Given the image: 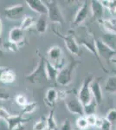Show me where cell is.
<instances>
[{"mask_svg": "<svg viewBox=\"0 0 116 130\" xmlns=\"http://www.w3.org/2000/svg\"><path fill=\"white\" fill-rule=\"evenodd\" d=\"M110 62H112V63H113V64H115V65H116V56H115L113 58H112Z\"/></svg>", "mask_w": 116, "mask_h": 130, "instance_id": "42", "label": "cell"}, {"mask_svg": "<svg viewBox=\"0 0 116 130\" xmlns=\"http://www.w3.org/2000/svg\"><path fill=\"white\" fill-rule=\"evenodd\" d=\"M16 80V73L9 68L0 67V82L3 83H12Z\"/></svg>", "mask_w": 116, "mask_h": 130, "instance_id": "16", "label": "cell"}, {"mask_svg": "<svg viewBox=\"0 0 116 130\" xmlns=\"http://www.w3.org/2000/svg\"><path fill=\"white\" fill-rule=\"evenodd\" d=\"M115 130H116V127H115Z\"/></svg>", "mask_w": 116, "mask_h": 130, "instance_id": "46", "label": "cell"}, {"mask_svg": "<svg viewBox=\"0 0 116 130\" xmlns=\"http://www.w3.org/2000/svg\"><path fill=\"white\" fill-rule=\"evenodd\" d=\"M57 93H58V100H66L67 94H68V92L66 90H59V91H57Z\"/></svg>", "mask_w": 116, "mask_h": 130, "instance_id": "39", "label": "cell"}, {"mask_svg": "<svg viewBox=\"0 0 116 130\" xmlns=\"http://www.w3.org/2000/svg\"><path fill=\"white\" fill-rule=\"evenodd\" d=\"M103 121H104V118H102V117L97 116V120H96V123H95V127H98V128H101V127H102V126Z\"/></svg>", "mask_w": 116, "mask_h": 130, "instance_id": "40", "label": "cell"}, {"mask_svg": "<svg viewBox=\"0 0 116 130\" xmlns=\"http://www.w3.org/2000/svg\"><path fill=\"white\" fill-rule=\"evenodd\" d=\"M15 101H16V102L18 105L23 107V108L28 104L26 97H25L24 95H18L16 96V98H15Z\"/></svg>", "mask_w": 116, "mask_h": 130, "instance_id": "32", "label": "cell"}, {"mask_svg": "<svg viewBox=\"0 0 116 130\" xmlns=\"http://www.w3.org/2000/svg\"><path fill=\"white\" fill-rule=\"evenodd\" d=\"M60 130H72V127H71V122L69 119H65L63 121L62 124L61 125Z\"/></svg>", "mask_w": 116, "mask_h": 130, "instance_id": "36", "label": "cell"}, {"mask_svg": "<svg viewBox=\"0 0 116 130\" xmlns=\"http://www.w3.org/2000/svg\"><path fill=\"white\" fill-rule=\"evenodd\" d=\"M36 21L34 17H31V16H24V18H23V21L21 23V26L20 28L22 29L23 30H29V28H31L32 26L36 25Z\"/></svg>", "mask_w": 116, "mask_h": 130, "instance_id": "24", "label": "cell"}, {"mask_svg": "<svg viewBox=\"0 0 116 130\" xmlns=\"http://www.w3.org/2000/svg\"><path fill=\"white\" fill-rule=\"evenodd\" d=\"M75 124H76V127L80 130H86L87 128H88V127H89V124H88L86 116L78 117L76 119V121H75Z\"/></svg>", "mask_w": 116, "mask_h": 130, "instance_id": "27", "label": "cell"}, {"mask_svg": "<svg viewBox=\"0 0 116 130\" xmlns=\"http://www.w3.org/2000/svg\"><path fill=\"white\" fill-rule=\"evenodd\" d=\"M107 32L116 34V18H109V19H102L100 21Z\"/></svg>", "mask_w": 116, "mask_h": 130, "instance_id": "22", "label": "cell"}, {"mask_svg": "<svg viewBox=\"0 0 116 130\" xmlns=\"http://www.w3.org/2000/svg\"><path fill=\"white\" fill-rule=\"evenodd\" d=\"M90 10L92 11V15L94 18L97 21H102L103 19V13H104V9L102 4L101 1L98 0H94L90 2Z\"/></svg>", "mask_w": 116, "mask_h": 130, "instance_id": "14", "label": "cell"}, {"mask_svg": "<svg viewBox=\"0 0 116 130\" xmlns=\"http://www.w3.org/2000/svg\"><path fill=\"white\" fill-rule=\"evenodd\" d=\"M48 8V18L50 22L62 25L64 24V18L56 1H44Z\"/></svg>", "mask_w": 116, "mask_h": 130, "instance_id": "5", "label": "cell"}, {"mask_svg": "<svg viewBox=\"0 0 116 130\" xmlns=\"http://www.w3.org/2000/svg\"><path fill=\"white\" fill-rule=\"evenodd\" d=\"M58 100V93L54 88H50L46 92V95L44 98V102L46 105L49 107H53L56 102Z\"/></svg>", "mask_w": 116, "mask_h": 130, "instance_id": "18", "label": "cell"}, {"mask_svg": "<svg viewBox=\"0 0 116 130\" xmlns=\"http://www.w3.org/2000/svg\"><path fill=\"white\" fill-rule=\"evenodd\" d=\"M93 80H94V77L92 75H88V76L85 77L79 89V92H78V99L80 100L83 107L88 105L94 100L91 89H90V84Z\"/></svg>", "mask_w": 116, "mask_h": 130, "instance_id": "4", "label": "cell"}, {"mask_svg": "<svg viewBox=\"0 0 116 130\" xmlns=\"http://www.w3.org/2000/svg\"><path fill=\"white\" fill-rule=\"evenodd\" d=\"M111 127H112V123L109 122L106 118H104L102 126V127H101L102 130H111Z\"/></svg>", "mask_w": 116, "mask_h": 130, "instance_id": "38", "label": "cell"}, {"mask_svg": "<svg viewBox=\"0 0 116 130\" xmlns=\"http://www.w3.org/2000/svg\"><path fill=\"white\" fill-rule=\"evenodd\" d=\"M1 35H2V21L0 18V38H1Z\"/></svg>", "mask_w": 116, "mask_h": 130, "instance_id": "43", "label": "cell"}, {"mask_svg": "<svg viewBox=\"0 0 116 130\" xmlns=\"http://www.w3.org/2000/svg\"><path fill=\"white\" fill-rule=\"evenodd\" d=\"M48 16L47 15H41L39 18L37 20L36 23V29L39 34H44L47 31L48 28Z\"/></svg>", "mask_w": 116, "mask_h": 130, "instance_id": "21", "label": "cell"}, {"mask_svg": "<svg viewBox=\"0 0 116 130\" xmlns=\"http://www.w3.org/2000/svg\"><path fill=\"white\" fill-rule=\"evenodd\" d=\"M26 5L29 6V9L33 10L36 13L41 15H48V8L45 5L44 2L41 0H26Z\"/></svg>", "mask_w": 116, "mask_h": 130, "instance_id": "12", "label": "cell"}, {"mask_svg": "<svg viewBox=\"0 0 116 130\" xmlns=\"http://www.w3.org/2000/svg\"><path fill=\"white\" fill-rule=\"evenodd\" d=\"M115 100H116V94H115Z\"/></svg>", "mask_w": 116, "mask_h": 130, "instance_id": "45", "label": "cell"}, {"mask_svg": "<svg viewBox=\"0 0 116 130\" xmlns=\"http://www.w3.org/2000/svg\"><path fill=\"white\" fill-rule=\"evenodd\" d=\"M47 121V127L48 130H56L57 128V124L56 122V119H55V110L54 108L49 111L48 117L46 118Z\"/></svg>", "mask_w": 116, "mask_h": 130, "instance_id": "25", "label": "cell"}, {"mask_svg": "<svg viewBox=\"0 0 116 130\" xmlns=\"http://www.w3.org/2000/svg\"><path fill=\"white\" fill-rule=\"evenodd\" d=\"M90 89L92 92V95L94 100L96 102L97 104H101L103 100V94L102 86H101L100 83L98 80H93V82L90 84Z\"/></svg>", "mask_w": 116, "mask_h": 130, "instance_id": "15", "label": "cell"}, {"mask_svg": "<svg viewBox=\"0 0 116 130\" xmlns=\"http://www.w3.org/2000/svg\"><path fill=\"white\" fill-rule=\"evenodd\" d=\"M82 30H83L81 33V35L77 37V42L79 43V45L84 46L88 51L91 52L94 57L96 58L97 62H99V64H100L101 68L102 69V70H104L105 72H107V70L103 66L102 60H101L100 56L98 55V52H97V49H96V43H95L96 39L94 37V35L91 32H89L86 27H82Z\"/></svg>", "mask_w": 116, "mask_h": 130, "instance_id": "1", "label": "cell"}, {"mask_svg": "<svg viewBox=\"0 0 116 130\" xmlns=\"http://www.w3.org/2000/svg\"><path fill=\"white\" fill-rule=\"evenodd\" d=\"M65 106L71 114L77 115L79 116H85L84 114V107L77 98H73L68 101H65Z\"/></svg>", "mask_w": 116, "mask_h": 130, "instance_id": "8", "label": "cell"}, {"mask_svg": "<svg viewBox=\"0 0 116 130\" xmlns=\"http://www.w3.org/2000/svg\"><path fill=\"white\" fill-rule=\"evenodd\" d=\"M105 118H106L109 122H111L112 124L116 122V109L112 108V109L109 110L108 112L107 113Z\"/></svg>", "mask_w": 116, "mask_h": 130, "instance_id": "31", "label": "cell"}, {"mask_svg": "<svg viewBox=\"0 0 116 130\" xmlns=\"http://www.w3.org/2000/svg\"><path fill=\"white\" fill-rule=\"evenodd\" d=\"M101 3L103 7L108 9L112 14H116V0H102Z\"/></svg>", "mask_w": 116, "mask_h": 130, "instance_id": "26", "label": "cell"}, {"mask_svg": "<svg viewBox=\"0 0 116 130\" xmlns=\"http://www.w3.org/2000/svg\"><path fill=\"white\" fill-rule=\"evenodd\" d=\"M14 130H24V125L19 126V127H18L16 128H15Z\"/></svg>", "mask_w": 116, "mask_h": 130, "instance_id": "41", "label": "cell"}, {"mask_svg": "<svg viewBox=\"0 0 116 130\" xmlns=\"http://www.w3.org/2000/svg\"><path fill=\"white\" fill-rule=\"evenodd\" d=\"M10 115H10L4 107H0V119H1V120L6 121Z\"/></svg>", "mask_w": 116, "mask_h": 130, "instance_id": "34", "label": "cell"}, {"mask_svg": "<svg viewBox=\"0 0 116 130\" xmlns=\"http://www.w3.org/2000/svg\"><path fill=\"white\" fill-rule=\"evenodd\" d=\"M88 120V122L89 124V127H95V123L97 120V116L96 115H90L86 116Z\"/></svg>", "mask_w": 116, "mask_h": 130, "instance_id": "35", "label": "cell"}, {"mask_svg": "<svg viewBox=\"0 0 116 130\" xmlns=\"http://www.w3.org/2000/svg\"><path fill=\"white\" fill-rule=\"evenodd\" d=\"M46 129H48L47 121H46V118H44V117H42L33 126V130H46Z\"/></svg>", "mask_w": 116, "mask_h": 130, "instance_id": "29", "label": "cell"}, {"mask_svg": "<svg viewBox=\"0 0 116 130\" xmlns=\"http://www.w3.org/2000/svg\"><path fill=\"white\" fill-rule=\"evenodd\" d=\"M3 56H4V51L1 50V48H0V59H1Z\"/></svg>", "mask_w": 116, "mask_h": 130, "instance_id": "44", "label": "cell"}, {"mask_svg": "<svg viewBox=\"0 0 116 130\" xmlns=\"http://www.w3.org/2000/svg\"><path fill=\"white\" fill-rule=\"evenodd\" d=\"M4 47L7 50L9 51H11V52H18V45L16 44V43H13L11 42L8 41L7 43H5Z\"/></svg>", "mask_w": 116, "mask_h": 130, "instance_id": "33", "label": "cell"}, {"mask_svg": "<svg viewBox=\"0 0 116 130\" xmlns=\"http://www.w3.org/2000/svg\"><path fill=\"white\" fill-rule=\"evenodd\" d=\"M24 38V31L20 27H14L10 30L9 41L19 45Z\"/></svg>", "mask_w": 116, "mask_h": 130, "instance_id": "17", "label": "cell"}, {"mask_svg": "<svg viewBox=\"0 0 116 130\" xmlns=\"http://www.w3.org/2000/svg\"><path fill=\"white\" fill-rule=\"evenodd\" d=\"M45 62H46V73H47L48 78L52 81H56L58 76L59 70L56 66H54L47 58L45 59Z\"/></svg>", "mask_w": 116, "mask_h": 130, "instance_id": "20", "label": "cell"}, {"mask_svg": "<svg viewBox=\"0 0 116 130\" xmlns=\"http://www.w3.org/2000/svg\"><path fill=\"white\" fill-rule=\"evenodd\" d=\"M37 104L36 102H30V103H28L26 106H24L23 108V114H25V115H29V114H31L33 113L34 111L37 109Z\"/></svg>", "mask_w": 116, "mask_h": 130, "instance_id": "30", "label": "cell"}, {"mask_svg": "<svg viewBox=\"0 0 116 130\" xmlns=\"http://www.w3.org/2000/svg\"><path fill=\"white\" fill-rule=\"evenodd\" d=\"M29 119L24 118L22 115H11L6 121L9 130H14L19 126L24 125V123L27 122Z\"/></svg>", "mask_w": 116, "mask_h": 130, "instance_id": "13", "label": "cell"}, {"mask_svg": "<svg viewBox=\"0 0 116 130\" xmlns=\"http://www.w3.org/2000/svg\"><path fill=\"white\" fill-rule=\"evenodd\" d=\"M10 95L6 90L0 89V101H7L10 99Z\"/></svg>", "mask_w": 116, "mask_h": 130, "instance_id": "37", "label": "cell"}, {"mask_svg": "<svg viewBox=\"0 0 116 130\" xmlns=\"http://www.w3.org/2000/svg\"><path fill=\"white\" fill-rule=\"evenodd\" d=\"M89 3V1H84L82 5L79 8V10H77L76 14L75 16V18H74V25L78 26V25L81 24L86 20V18H88V11L90 10Z\"/></svg>", "mask_w": 116, "mask_h": 130, "instance_id": "10", "label": "cell"}, {"mask_svg": "<svg viewBox=\"0 0 116 130\" xmlns=\"http://www.w3.org/2000/svg\"><path fill=\"white\" fill-rule=\"evenodd\" d=\"M95 43L97 52H98L100 58H102V59L110 62L112 58H113L115 56L116 51L112 50L111 48H109L107 44H105L101 39H96Z\"/></svg>", "mask_w": 116, "mask_h": 130, "instance_id": "7", "label": "cell"}, {"mask_svg": "<svg viewBox=\"0 0 116 130\" xmlns=\"http://www.w3.org/2000/svg\"><path fill=\"white\" fill-rule=\"evenodd\" d=\"M40 60L37 62V65L36 69L30 74H29L26 76V79L30 83L33 84H42L43 83H46L48 78L46 73V62H45V57H43L41 54L39 53Z\"/></svg>", "mask_w": 116, "mask_h": 130, "instance_id": "2", "label": "cell"}, {"mask_svg": "<svg viewBox=\"0 0 116 130\" xmlns=\"http://www.w3.org/2000/svg\"><path fill=\"white\" fill-rule=\"evenodd\" d=\"M105 91L109 94H116V75H110L105 83Z\"/></svg>", "mask_w": 116, "mask_h": 130, "instance_id": "23", "label": "cell"}, {"mask_svg": "<svg viewBox=\"0 0 116 130\" xmlns=\"http://www.w3.org/2000/svg\"><path fill=\"white\" fill-rule=\"evenodd\" d=\"M97 105H98V104L96 103L95 101L93 100V102H90L88 105L84 106V114H85V116L90 115H95Z\"/></svg>", "mask_w": 116, "mask_h": 130, "instance_id": "28", "label": "cell"}, {"mask_svg": "<svg viewBox=\"0 0 116 130\" xmlns=\"http://www.w3.org/2000/svg\"><path fill=\"white\" fill-rule=\"evenodd\" d=\"M56 34L62 37V40L64 41L65 46H66L67 49H68V50L71 54L77 56H81L79 43H78L77 40L75 39V37H74L73 34H71L70 32L68 33L67 35H62V34H59V33H56Z\"/></svg>", "mask_w": 116, "mask_h": 130, "instance_id": "6", "label": "cell"}, {"mask_svg": "<svg viewBox=\"0 0 116 130\" xmlns=\"http://www.w3.org/2000/svg\"><path fill=\"white\" fill-rule=\"evenodd\" d=\"M24 11V7L23 5H16L5 9V17L8 20H18L22 18Z\"/></svg>", "mask_w": 116, "mask_h": 130, "instance_id": "9", "label": "cell"}, {"mask_svg": "<svg viewBox=\"0 0 116 130\" xmlns=\"http://www.w3.org/2000/svg\"><path fill=\"white\" fill-rule=\"evenodd\" d=\"M105 44H107L109 48L116 51V34L113 33L106 32L102 35V38H101Z\"/></svg>", "mask_w": 116, "mask_h": 130, "instance_id": "19", "label": "cell"}, {"mask_svg": "<svg viewBox=\"0 0 116 130\" xmlns=\"http://www.w3.org/2000/svg\"><path fill=\"white\" fill-rule=\"evenodd\" d=\"M79 64H81L80 61L73 60L68 65L62 67L59 70L58 76L57 79H56L58 84L62 86H69L70 84L72 83L74 72H75V69L77 68Z\"/></svg>", "mask_w": 116, "mask_h": 130, "instance_id": "3", "label": "cell"}, {"mask_svg": "<svg viewBox=\"0 0 116 130\" xmlns=\"http://www.w3.org/2000/svg\"><path fill=\"white\" fill-rule=\"evenodd\" d=\"M62 50L59 46L55 45L49 48L48 50V61L51 62L54 66L59 70V65H61V61H62Z\"/></svg>", "mask_w": 116, "mask_h": 130, "instance_id": "11", "label": "cell"}]
</instances>
